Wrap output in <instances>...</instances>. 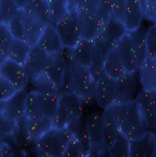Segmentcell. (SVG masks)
<instances>
[{
  "mask_svg": "<svg viewBox=\"0 0 156 157\" xmlns=\"http://www.w3.org/2000/svg\"><path fill=\"white\" fill-rule=\"evenodd\" d=\"M108 111L116 121L120 132L129 139L145 134L149 127L136 102L113 104Z\"/></svg>",
  "mask_w": 156,
  "mask_h": 157,
  "instance_id": "6da1fadb",
  "label": "cell"
},
{
  "mask_svg": "<svg viewBox=\"0 0 156 157\" xmlns=\"http://www.w3.org/2000/svg\"><path fill=\"white\" fill-rule=\"evenodd\" d=\"M66 84V91H72L74 93L82 100L84 104L91 103L92 100H95V81L90 74L89 67L82 66L68 59V68L63 87Z\"/></svg>",
  "mask_w": 156,
  "mask_h": 157,
  "instance_id": "7a4b0ae2",
  "label": "cell"
},
{
  "mask_svg": "<svg viewBox=\"0 0 156 157\" xmlns=\"http://www.w3.org/2000/svg\"><path fill=\"white\" fill-rule=\"evenodd\" d=\"M73 137V133L68 127H53L47 133L35 141V148L39 155L49 157L63 156L64 151Z\"/></svg>",
  "mask_w": 156,
  "mask_h": 157,
  "instance_id": "3957f363",
  "label": "cell"
},
{
  "mask_svg": "<svg viewBox=\"0 0 156 157\" xmlns=\"http://www.w3.org/2000/svg\"><path fill=\"white\" fill-rule=\"evenodd\" d=\"M84 103L72 91H60L53 126L55 128L68 127L74 121L82 117Z\"/></svg>",
  "mask_w": 156,
  "mask_h": 157,
  "instance_id": "277c9868",
  "label": "cell"
},
{
  "mask_svg": "<svg viewBox=\"0 0 156 157\" xmlns=\"http://www.w3.org/2000/svg\"><path fill=\"white\" fill-rule=\"evenodd\" d=\"M59 104L58 94H42L34 90L28 91L25 100V116H45L54 119Z\"/></svg>",
  "mask_w": 156,
  "mask_h": 157,
  "instance_id": "5b68a950",
  "label": "cell"
},
{
  "mask_svg": "<svg viewBox=\"0 0 156 157\" xmlns=\"http://www.w3.org/2000/svg\"><path fill=\"white\" fill-rule=\"evenodd\" d=\"M55 26L64 47L67 49L74 46L81 39L78 25V14L75 9H70L55 23Z\"/></svg>",
  "mask_w": 156,
  "mask_h": 157,
  "instance_id": "8992f818",
  "label": "cell"
},
{
  "mask_svg": "<svg viewBox=\"0 0 156 157\" xmlns=\"http://www.w3.org/2000/svg\"><path fill=\"white\" fill-rule=\"evenodd\" d=\"M89 141V155L104 154L106 150L104 144V111L93 112L85 121Z\"/></svg>",
  "mask_w": 156,
  "mask_h": 157,
  "instance_id": "52a82bcc",
  "label": "cell"
},
{
  "mask_svg": "<svg viewBox=\"0 0 156 157\" xmlns=\"http://www.w3.org/2000/svg\"><path fill=\"white\" fill-rule=\"evenodd\" d=\"M81 39L95 40L109 19L103 14L90 11H77Z\"/></svg>",
  "mask_w": 156,
  "mask_h": 157,
  "instance_id": "ba28073f",
  "label": "cell"
},
{
  "mask_svg": "<svg viewBox=\"0 0 156 157\" xmlns=\"http://www.w3.org/2000/svg\"><path fill=\"white\" fill-rule=\"evenodd\" d=\"M135 73H125L115 80L114 104H128L135 102L138 94Z\"/></svg>",
  "mask_w": 156,
  "mask_h": 157,
  "instance_id": "9c48e42d",
  "label": "cell"
},
{
  "mask_svg": "<svg viewBox=\"0 0 156 157\" xmlns=\"http://www.w3.org/2000/svg\"><path fill=\"white\" fill-rule=\"evenodd\" d=\"M23 10V22L25 29V39L31 46L37 44V42L45 28L48 25L40 17H39L36 13L27 7H24Z\"/></svg>",
  "mask_w": 156,
  "mask_h": 157,
  "instance_id": "30bf717a",
  "label": "cell"
},
{
  "mask_svg": "<svg viewBox=\"0 0 156 157\" xmlns=\"http://www.w3.org/2000/svg\"><path fill=\"white\" fill-rule=\"evenodd\" d=\"M94 98L98 105L106 109L115 101V79L104 74L95 81Z\"/></svg>",
  "mask_w": 156,
  "mask_h": 157,
  "instance_id": "8fae6325",
  "label": "cell"
},
{
  "mask_svg": "<svg viewBox=\"0 0 156 157\" xmlns=\"http://www.w3.org/2000/svg\"><path fill=\"white\" fill-rule=\"evenodd\" d=\"M67 68L68 60L65 59L63 52L51 54L48 56L44 73L55 84L59 90L63 87L65 82Z\"/></svg>",
  "mask_w": 156,
  "mask_h": 157,
  "instance_id": "7c38bea8",
  "label": "cell"
},
{
  "mask_svg": "<svg viewBox=\"0 0 156 157\" xmlns=\"http://www.w3.org/2000/svg\"><path fill=\"white\" fill-rule=\"evenodd\" d=\"M0 75L9 80L17 90L25 89L28 84V78L24 65L10 59H6L0 63Z\"/></svg>",
  "mask_w": 156,
  "mask_h": 157,
  "instance_id": "4fadbf2b",
  "label": "cell"
},
{
  "mask_svg": "<svg viewBox=\"0 0 156 157\" xmlns=\"http://www.w3.org/2000/svg\"><path fill=\"white\" fill-rule=\"evenodd\" d=\"M136 104L150 129H156V90L138 91Z\"/></svg>",
  "mask_w": 156,
  "mask_h": 157,
  "instance_id": "5bb4252c",
  "label": "cell"
},
{
  "mask_svg": "<svg viewBox=\"0 0 156 157\" xmlns=\"http://www.w3.org/2000/svg\"><path fill=\"white\" fill-rule=\"evenodd\" d=\"M116 48L120 54V59L123 62L126 72L135 73L138 71L137 66V55L134 45V41L129 34L125 33L116 44Z\"/></svg>",
  "mask_w": 156,
  "mask_h": 157,
  "instance_id": "9a60e30c",
  "label": "cell"
},
{
  "mask_svg": "<svg viewBox=\"0 0 156 157\" xmlns=\"http://www.w3.org/2000/svg\"><path fill=\"white\" fill-rule=\"evenodd\" d=\"M27 91L25 89L17 90L10 99L0 104V111L10 119L20 122L25 116V100Z\"/></svg>",
  "mask_w": 156,
  "mask_h": 157,
  "instance_id": "2e32d148",
  "label": "cell"
},
{
  "mask_svg": "<svg viewBox=\"0 0 156 157\" xmlns=\"http://www.w3.org/2000/svg\"><path fill=\"white\" fill-rule=\"evenodd\" d=\"M48 54L40 48L37 44L31 47L27 59L24 64L28 82L36 75L44 73L48 59Z\"/></svg>",
  "mask_w": 156,
  "mask_h": 157,
  "instance_id": "e0dca14e",
  "label": "cell"
},
{
  "mask_svg": "<svg viewBox=\"0 0 156 157\" xmlns=\"http://www.w3.org/2000/svg\"><path fill=\"white\" fill-rule=\"evenodd\" d=\"M23 121L28 139L34 142L54 127L53 119L45 116L25 117Z\"/></svg>",
  "mask_w": 156,
  "mask_h": 157,
  "instance_id": "ac0fdd59",
  "label": "cell"
},
{
  "mask_svg": "<svg viewBox=\"0 0 156 157\" xmlns=\"http://www.w3.org/2000/svg\"><path fill=\"white\" fill-rule=\"evenodd\" d=\"M37 45L48 55L64 52L65 49L55 25L52 24H48L45 26L37 42Z\"/></svg>",
  "mask_w": 156,
  "mask_h": 157,
  "instance_id": "d6986e66",
  "label": "cell"
},
{
  "mask_svg": "<svg viewBox=\"0 0 156 157\" xmlns=\"http://www.w3.org/2000/svg\"><path fill=\"white\" fill-rule=\"evenodd\" d=\"M94 40L80 39L77 44L68 49V59L82 66L89 67L92 60Z\"/></svg>",
  "mask_w": 156,
  "mask_h": 157,
  "instance_id": "ffe728a7",
  "label": "cell"
},
{
  "mask_svg": "<svg viewBox=\"0 0 156 157\" xmlns=\"http://www.w3.org/2000/svg\"><path fill=\"white\" fill-rule=\"evenodd\" d=\"M144 17L145 15L141 0H127L122 19L127 32L133 31L140 25H142Z\"/></svg>",
  "mask_w": 156,
  "mask_h": 157,
  "instance_id": "44dd1931",
  "label": "cell"
},
{
  "mask_svg": "<svg viewBox=\"0 0 156 157\" xmlns=\"http://www.w3.org/2000/svg\"><path fill=\"white\" fill-rule=\"evenodd\" d=\"M127 33L126 27L124 26L123 23L114 17H110L105 24L101 33L97 37L109 46L114 47L118 40Z\"/></svg>",
  "mask_w": 156,
  "mask_h": 157,
  "instance_id": "7402d4cb",
  "label": "cell"
},
{
  "mask_svg": "<svg viewBox=\"0 0 156 157\" xmlns=\"http://www.w3.org/2000/svg\"><path fill=\"white\" fill-rule=\"evenodd\" d=\"M130 156L149 157L152 156L154 150L153 133L147 131L145 134L137 137L129 139Z\"/></svg>",
  "mask_w": 156,
  "mask_h": 157,
  "instance_id": "603a6c76",
  "label": "cell"
},
{
  "mask_svg": "<svg viewBox=\"0 0 156 157\" xmlns=\"http://www.w3.org/2000/svg\"><path fill=\"white\" fill-rule=\"evenodd\" d=\"M94 42L95 44L92 54V60L89 69L94 81H96L102 75H104V63L105 60V56L111 47H109L105 42L98 38L94 40Z\"/></svg>",
  "mask_w": 156,
  "mask_h": 157,
  "instance_id": "cb8c5ba5",
  "label": "cell"
},
{
  "mask_svg": "<svg viewBox=\"0 0 156 157\" xmlns=\"http://www.w3.org/2000/svg\"><path fill=\"white\" fill-rule=\"evenodd\" d=\"M139 81L142 89L156 90V61L154 58H148L138 68Z\"/></svg>",
  "mask_w": 156,
  "mask_h": 157,
  "instance_id": "d4e9b609",
  "label": "cell"
},
{
  "mask_svg": "<svg viewBox=\"0 0 156 157\" xmlns=\"http://www.w3.org/2000/svg\"><path fill=\"white\" fill-rule=\"evenodd\" d=\"M125 73L127 72L120 56L118 49L116 46L112 47L105 56V60L104 63V74L116 80Z\"/></svg>",
  "mask_w": 156,
  "mask_h": 157,
  "instance_id": "484cf974",
  "label": "cell"
},
{
  "mask_svg": "<svg viewBox=\"0 0 156 157\" xmlns=\"http://www.w3.org/2000/svg\"><path fill=\"white\" fill-rule=\"evenodd\" d=\"M146 32L147 28L140 25L135 30L130 31L129 34L134 41V45L137 55V66H141L145 59L148 58L147 54V45H146Z\"/></svg>",
  "mask_w": 156,
  "mask_h": 157,
  "instance_id": "4316f807",
  "label": "cell"
},
{
  "mask_svg": "<svg viewBox=\"0 0 156 157\" xmlns=\"http://www.w3.org/2000/svg\"><path fill=\"white\" fill-rule=\"evenodd\" d=\"M31 47L32 46L26 40L14 38L8 53V59L24 65L29 55Z\"/></svg>",
  "mask_w": 156,
  "mask_h": 157,
  "instance_id": "83f0119b",
  "label": "cell"
},
{
  "mask_svg": "<svg viewBox=\"0 0 156 157\" xmlns=\"http://www.w3.org/2000/svg\"><path fill=\"white\" fill-rule=\"evenodd\" d=\"M120 130L112 117L108 109H104V144L107 152V148L113 143L118 136L120 134Z\"/></svg>",
  "mask_w": 156,
  "mask_h": 157,
  "instance_id": "f1b7e54d",
  "label": "cell"
},
{
  "mask_svg": "<svg viewBox=\"0 0 156 157\" xmlns=\"http://www.w3.org/2000/svg\"><path fill=\"white\" fill-rule=\"evenodd\" d=\"M34 91L39 92V93H42V94H58L59 93V90L56 87L55 84L50 79V77L44 72L38 75H36L35 77H33L31 80H29V82Z\"/></svg>",
  "mask_w": 156,
  "mask_h": 157,
  "instance_id": "f546056e",
  "label": "cell"
},
{
  "mask_svg": "<svg viewBox=\"0 0 156 157\" xmlns=\"http://www.w3.org/2000/svg\"><path fill=\"white\" fill-rule=\"evenodd\" d=\"M50 21L52 25H55L64 14L74 8V0H47Z\"/></svg>",
  "mask_w": 156,
  "mask_h": 157,
  "instance_id": "4dcf8cb0",
  "label": "cell"
},
{
  "mask_svg": "<svg viewBox=\"0 0 156 157\" xmlns=\"http://www.w3.org/2000/svg\"><path fill=\"white\" fill-rule=\"evenodd\" d=\"M107 153L112 157L130 156L129 138H127L122 133H120L113 141V143L107 148Z\"/></svg>",
  "mask_w": 156,
  "mask_h": 157,
  "instance_id": "1f68e13d",
  "label": "cell"
},
{
  "mask_svg": "<svg viewBox=\"0 0 156 157\" xmlns=\"http://www.w3.org/2000/svg\"><path fill=\"white\" fill-rule=\"evenodd\" d=\"M20 10L15 0H0V24L8 25Z\"/></svg>",
  "mask_w": 156,
  "mask_h": 157,
  "instance_id": "d6a6232c",
  "label": "cell"
},
{
  "mask_svg": "<svg viewBox=\"0 0 156 157\" xmlns=\"http://www.w3.org/2000/svg\"><path fill=\"white\" fill-rule=\"evenodd\" d=\"M13 39L8 25L0 24V63L8 59V53Z\"/></svg>",
  "mask_w": 156,
  "mask_h": 157,
  "instance_id": "836d02e7",
  "label": "cell"
},
{
  "mask_svg": "<svg viewBox=\"0 0 156 157\" xmlns=\"http://www.w3.org/2000/svg\"><path fill=\"white\" fill-rule=\"evenodd\" d=\"M25 7H27L29 10H31L46 24H51L47 0H27Z\"/></svg>",
  "mask_w": 156,
  "mask_h": 157,
  "instance_id": "e575fe53",
  "label": "cell"
},
{
  "mask_svg": "<svg viewBox=\"0 0 156 157\" xmlns=\"http://www.w3.org/2000/svg\"><path fill=\"white\" fill-rule=\"evenodd\" d=\"M19 122L0 111V139H5L15 132Z\"/></svg>",
  "mask_w": 156,
  "mask_h": 157,
  "instance_id": "d590c367",
  "label": "cell"
},
{
  "mask_svg": "<svg viewBox=\"0 0 156 157\" xmlns=\"http://www.w3.org/2000/svg\"><path fill=\"white\" fill-rule=\"evenodd\" d=\"M74 8L76 11H90L100 13L105 16L102 11L101 0H74Z\"/></svg>",
  "mask_w": 156,
  "mask_h": 157,
  "instance_id": "8d00e7d4",
  "label": "cell"
},
{
  "mask_svg": "<svg viewBox=\"0 0 156 157\" xmlns=\"http://www.w3.org/2000/svg\"><path fill=\"white\" fill-rule=\"evenodd\" d=\"M8 26L10 30L15 39L25 40V29H24V22H23V10L22 9L19 10L17 15L14 17L9 24Z\"/></svg>",
  "mask_w": 156,
  "mask_h": 157,
  "instance_id": "74e56055",
  "label": "cell"
},
{
  "mask_svg": "<svg viewBox=\"0 0 156 157\" xmlns=\"http://www.w3.org/2000/svg\"><path fill=\"white\" fill-rule=\"evenodd\" d=\"M147 54L150 58L156 56V23L147 28L146 32Z\"/></svg>",
  "mask_w": 156,
  "mask_h": 157,
  "instance_id": "f35d334b",
  "label": "cell"
},
{
  "mask_svg": "<svg viewBox=\"0 0 156 157\" xmlns=\"http://www.w3.org/2000/svg\"><path fill=\"white\" fill-rule=\"evenodd\" d=\"M63 156H87L81 141L73 136L64 151Z\"/></svg>",
  "mask_w": 156,
  "mask_h": 157,
  "instance_id": "ab89813d",
  "label": "cell"
},
{
  "mask_svg": "<svg viewBox=\"0 0 156 157\" xmlns=\"http://www.w3.org/2000/svg\"><path fill=\"white\" fill-rule=\"evenodd\" d=\"M17 91L16 88L6 78L0 76V104L4 103Z\"/></svg>",
  "mask_w": 156,
  "mask_h": 157,
  "instance_id": "60d3db41",
  "label": "cell"
},
{
  "mask_svg": "<svg viewBox=\"0 0 156 157\" xmlns=\"http://www.w3.org/2000/svg\"><path fill=\"white\" fill-rule=\"evenodd\" d=\"M144 15L150 21L156 23V0H141Z\"/></svg>",
  "mask_w": 156,
  "mask_h": 157,
  "instance_id": "b9f144b4",
  "label": "cell"
},
{
  "mask_svg": "<svg viewBox=\"0 0 156 157\" xmlns=\"http://www.w3.org/2000/svg\"><path fill=\"white\" fill-rule=\"evenodd\" d=\"M126 2L127 0H112L111 16L122 22Z\"/></svg>",
  "mask_w": 156,
  "mask_h": 157,
  "instance_id": "7bdbcfd3",
  "label": "cell"
},
{
  "mask_svg": "<svg viewBox=\"0 0 156 157\" xmlns=\"http://www.w3.org/2000/svg\"><path fill=\"white\" fill-rule=\"evenodd\" d=\"M102 11L106 17H111V10H112V0H101Z\"/></svg>",
  "mask_w": 156,
  "mask_h": 157,
  "instance_id": "ee69618b",
  "label": "cell"
},
{
  "mask_svg": "<svg viewBox=\"0 0 156 157\" xmlns=\"http://www.w3.org/2000/svg\"><path fill=\"white\" fill-rule=\"evenodd\" d=\"M15 2L17 3L18 7H19L20 9H23V8L25 7V5L26 4L27 0H15Z\"/></svg>",
  "mask_w": 156,
  "mask_h": 157,
  "instance_id": "f6af8a7d",
  "label": "cell"
},
{
  "mask_svg": "<svg viewBox=\"0 0 156 157\" xmlns=\"http://www.w3.org/2000/svg\"><path fill=\"white\" fill-rule=\"evenodd\" d=\"M153 138H154V150H153L152 156H156V132L153 133Z\"/></svg>",
  "mask_w": 156,
  "mask_h": 157,
  "instance_id": "bcb514c9",
  "label": "cell"
},
{
  "mask_svg": "<svg viewBox=\"0 0 156 157\" xmlns=\"http://www.w3.org/2000/svg\"><path fill=\"white\" fill-rule=\"evenodd\" d=\"M2 144H3V141H2V139H0V150H1V146H2Z\"/></svg>",
  "mask_w": 156,
  "mask_h": 157,
  "instance_id": "7dc6e473",
  "label": "cell"
},
{
  "mask_svg": "<svg viewBox=\"0 0 156 157\" xmlns=\"http://www.w3.org/2000/svg\"><path fill=\"white\" fill-rule=\"evenodd\" d=\"M154 59H155V61H156V56H155V58H154Z\"/></svg>",
  "mask_w": 156,
  "mask_h": 157,
  "instance_id": "c3c4849f",
  "label": "cell"
},
{
  "mask_svg": "<svg viewBox=\"0 0 156 157\" xmlns=\"http://www.w3.org/2000/svg\"><path fill=\"white\" fill-rule=\"evenodd\" d=\"M0 76H1V75H0Z\"/></svg>",
  "mask_w": 156,
  "mask_h": 157,
  "instance_id": "681fc988",
  "label": "cell"
}]
</instances>
